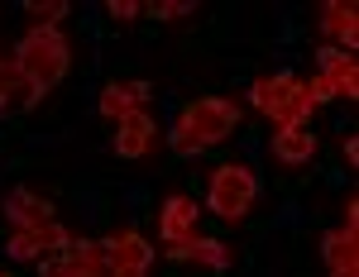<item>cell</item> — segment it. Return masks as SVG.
I'll return each instance as SVG.
<instances>
[{
  "label": "cell",
  "instance_id": "ac0fdd59",
  "mask_svg": "<svg viewBox=\"0 0 359 277\" xmlns=\"http://www.w3.org/2000/svg\"><path fill=\"white\" fill-rule=\"evenodd\" d=\"M302 225H306V206L302 201H283L278 215L269 220V229H302Z\"/></svg>",
  "mask_w": 359,
  "mask_h": 277
},
{
  "label": "cell",
  "instance_id": "7c38bea8",
  "mask_svg": "<svg viewBox=\"0 0 359 277\" xmlns=\"http://www.w3.org/2000/svg\"><path fill=\"white\" fill-rule=\"evenodd\" d=\"M196 220H201V206L192 196H168L163 201V215H158V234L168 244H182L196 234Z\"/></svg>",
  "mask_w": 359,
  "mask_h": 277
},
{
  "label": "cell",
  "instance_id": "e0dca14e",
  "mask_svg": "<svg viewBox=\"0 0 359 277\" xmlns=\"http://www.w3.org/2000/svg\"><path fill=\"white\" fill-rule=\"evenodd\" d=\"M144 10H154V20H192L196 10V0H154V5H144Z\"/></svg>",
  "mask_w": 359,
  "mask_h": 277
},
{
  "label": "cell",
  "instance_id": "cb8c5ba5",
  "mask_svg": "<svg viewBox=\"0 0 359 277\" xmlns=\"http://www.w3.org/2000/svg\"><path fill=\"white\" fill-rule=\"evenodd\" d=\"M5 111H10V96H5V91H0V115H5Z\"/></svg>",
  "mask_w": 359,
  "mask_h": 277
},
{
  "label": "cell",
  "instance_id": "8fae6325",
  "mask_svg": "<svg viewBox=\"0 0 359 277\" xmlns=\"http://www.w3.org/2000/svg\"><path fill=\"white\" fill-rule=\"evenodd\" d=\"M168 258H177V263H201V268H211V273H225L230 263H235V253L225 249V239H182V244H168Z\"/></svg>",
  "mask_w": 359,
  "mask_h": 277
},
{
  "label": "cell",
  "instance_id": "7402d4cb",
  "mask_svg": "<svg viewBox=\"0 0 359 277\" xmlns=\"http://www.w3.org/2000/svg\"><path fill=\"white\" fill-rule=\"evenodd\" d=\"M359 163V134H345V167Z\"/></svg>",
  "mask_w": 359,
  "mask_h": 277
},
{
  "label": "cell",
  "instance_id": "ba28073f",
  "mask_svg": "<svg viewBox=\"0 0 359 277\" xmlns=\"http://www.w3.org/2000/svg\"><path fill=\"white\" fill-rule=\"evenodd\" d=\"M316 77L331 86L335 96L345 91V101H359V67H355V53L345 48H316Z\"/></svg>",
  "mask_w": 359,
  "mask_h": 277
},
{
  "label": "cell",
  "instance_id": "d4e9b609",
  "mask_svg": "<svg viewBox=\"0 0 359 277\" xmlns=\"http://www.w3.org/2000/svg\"><path fill=\"white\" fill-rule=\"evenodd\" d=\"M0 277H15V273H0Z\"/></svg>",
  "mask_w": 359,
  "mask_h": 277
},
{
  "label": "cell",
  "instance_id": "6da1fadb",
  "mask_svg": "<svg viewBox=\"0 0 359 277\" xmlns=\"http://www.w3.org/2000/svg\"><path fill=\"white\" fill-rule=\"evenodd\" d=\"M240 129V106L225 96H196L192 106H182V115L168 125V143L177 158H196L201 148H216Z\"/></svg>",
  "mask_w": 359,
  "mask_h": 277
},
{
  "label": "cell",
  "instance_id": "9c48e42d",
  "mask_svg": "<svg viewBox=\"0 0 359 277\" xmlns=\"http://www.w3.org/2000/svg\"><path fill=\"white\" fill-rule=\"evenodd\" d=\"M5 220L15 225V229H43L57 215H53V201H43L34 187H10L5 192Z\"/></svg>",
  "mask_w": 359,
  "mask_h": 277
},
{
  "label": "cell",
  "instance_id": "8992f818",
  "mask_svg": "<svg viewBox=\"0 0 359 277\" xmlns=\"http://www.w3.org/2000/svg\"><path fill=\"white\" fill-rule=\"evenodd\" d=\"M154 143H158V125H154V115H149V111H135L130 120H120V125H115V138H111L115 158H125V163L149 158Z\"/></svg>",
  "mask_w": 359,
  "mask_h": 277
},
{
  "label": "cell",
  "instance_id": "603a6c76",
  "mask_svg": "<svg viewBox=\"0 0 359 277\" xmlns=\"http://www.w3.org/2000/svg\"><path fill=\"white\" fill-rule=\"evenodd\" d=\"M259 153H264V143H259V138L249 134V138H245V158H249V163H254V158H259Z\"/></svg>",
  "mask_w": 359,
  "mask_h": 277
},
{
  "label": "cell",
  "instance_id": "9a60e30c",
  "mask_svg": "<svg viewBox=\"0 0 359 277\" xmlns=\"http://www.w3.org/2000/svg\"><path fill=\"white\" fill-rule=\"evenodd\" d=\"M20 10L29 15V29H57V20H62L72 5H67V0H25Z\"/></svg>",
  "mask_w": 359,
  "mask_h": 277
},
{
  "label": "cell",
  "instance_id": "d6986e66",
  "mask_svg": "<svg viewBox=\"0 0 359 277\" xmlns=\"http://www.w3.org/2000/svg\"><path fill=\"white\" fill-rule=\"evenodd\" d=\"M101 10L111 15V24H135L144 5H139V0H111V5H101Z\"/></svg>",
  "mask_w": 359,
  "mask_h": 277
},
{
  "label": "cell",
  "instance_id": "44dd1931",
  "mask_svg": "<svg viewBox=\"0 0 359 277\" xmlns=\"http://www.w3.org/2000/svg\"><path fill=\"white\" fill-rule=\"evenodd\" d=\"M345 229L359 234V201H345Z\"/></svg>",
  "mask_w": 359,
  "mask_h": 277
},
{
  "label": "cell",
  "instance_id": "ffe728a7",
  "mask_svg": "<svg viewBox=\"0 0 359 277\" xmlns=\"http://www.w3.org/2000/svg\"><path fill=\"white\" fill-rule=\"evenodd\" d=\"M149 201V182H130V187H120V206H130V211H139Z\"/></svg>",
  "mask_w": 359,
  "mask_h": 277
},
{
  "label": "cell",
  "instance_id": "5b68a950",
  "mask_svg": "<svg viewBox=\"0 0 359 277\" xmlns=\"http://www.w3.org/2000/svg\"><path fill=\"white\" fill-rule=\"evenodd\" d=\"M106 258H111V268L115 273H154V244L139 234L135 225H120V229H111L106 239Z\"/></svg>",
  "mask_w": 359,
  "mask_h": 277
},
{
  "label": "cell",
  "instance_id": "277c9868",
  "mask_svg": "<svg viewBox=\"0 0 359 277\" xmlns=\"http://www.w3.org/2000/svg\"><path fill=\"white\" fill-rule=\"evenodd\" d=\"M259 192H264V182H259V172L245 167V163H225L206 177V201H211V211L230 225L245 220L249 206L259 201Z\"/></svg>",
  "mask_w": 359,
  "mask_h": 277
},
{
  "label": "cell",
  "instance_id": "30bf717a",
  "mask_svg": "<svg viewBox=\"0 0 359 277\" xmlns=\"http://www.w3.org/2000/svg\"><path fill=\"white\" fill-rule=\"evenodd\" d=\"M321 34H326V43L331 48H355L359 38V5L355 0H326L321 5Z\"/></svg>",
  "mask_w": 359,
  "mask_h": 277
},
{
  "label": "cell",
  "instance_id": "52a82bcc",
  "mask_svg": "<svg viewBox=\"0 0 359 277\" xmlns=\"http://www.w3.org/2000/svg\"><path fill=\"white\" fill-rule=\"evenodd\" d=\"M149 101H154V82H106L101 96H96V111L120 125V120H130L135 111H144Z\"/></svg>",
  "mask_w": 359,
  "mask_h": 277
},
{
  "label": "cell",
  "instance_id": "7a4b0ae2",
  "mask_svg": "<svg viewBox=\"0 0 359 277\" xmlns=\"http://www.w3.org/2000/svg\"><path fill=\"white\" fill-rule=\"evenodd\" d=\"M10 62L20 72V82L34 91V101H43L67 77V67H72V38L62 29H29Z\"/></svg>",
  "mask_w": 359,
  "mask_h": 277
},
{
  "label": "cell",
  "instance_id": "3957f363",
  "mask_svg": "<svg viewBox=\"0 0 359 277\" xmlns=\"http://www.w3.org/2000/svg\"><path fill=\"white\" fill-rule=\"evenodd\" d=\"M249 106L259 115H269L278 129H306L316 115V91H311V77L273 72V77L249 82Z\"/></svg>",
  "mask_w": 359,
  "mask_h": 277
},
{
  "label": "cell",
  "instance_id": "4fadbf2b",
  "mask_svg": "<svg viewBox=\"0 0 359 277\" xmlns=\"http://www.w3.org/2000/svg\"><path fill=\"white\" fill-rule=\"evenodd\" d=\"M321 258L331 277H359V234L350 229H326L321 234Z\"/></svg>",
  "mask_w": 359,
  "mask_h": 277
},
{
  "label": "cell",
  "instance_id": "5bb4252c",
  "mask_svg": "<svg viewBox=\"0 0 359 277\" xmlns=\"http://www.w3.org/2000/svg\"><path fill=\"white\" fill-rule=\"evenodd\" d=\"M269 148H273V158L283 167H302L316 158V134L311 129H278Z\"/></svg>",
  "mask_w": 359,
  "mask_h": 277
},
{
  "label": "cell",
  "instance_id": "2e32d148",
  "mask_svg": "<svg viewBox=\"0 0 359 277\" xmlns=\"http://www.w3.org/2000/svg\"><path fill=\"white\" fill-rule=\"evenodd\" d=\"M77 211H82L86 229H101V220H106V196L96 192V187H86V192H77Z\"/></svg>",
  "mask_w": 359,
  "mask_h": 277
}]
</instances>
